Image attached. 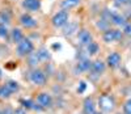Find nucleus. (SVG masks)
<instances>
[{"mask_svg":"<svg viewBox=\"0 0 131 114\" xmlns=\"http://www.w3.org/2000/svg\"><path fill=\"white\" fill-rule=\"evenodd\" d=\"M34 51V43L30 38H24L23 41H20L16 45V54L20 56V58H26L29 54H31Z\"/></svg>","mask_w":131,"mask_h":114,"instance_id":"1","label":"nucleus"},{"mask_svg":"<svg viewBox=\"0 0 131 114\" xmlns=\"http://www.w3.org/2000/svg\"><path fill=\"white\" fill-rule=\"evenodd\" d=\"M29 80L31 84H34L37 87H43L46 85L47 83V76H46V72L39 70V68H33L29 74Z\"/></svg>","mask_w":131,"mask_h":114,"instance_id":"2","label":"nucleus"},{"mask_svg":"<svg viewBox=\"0 0 131 114\" xmlns=\"http://www.w3.org/2000/svg\"><path fill=\"white\" fill-rule=\"evenodd\" d=\"M68 21H70V13H68V11H66V9L58 11V12L51 17V24L57 29H62Z\"/></svg>","mask_w":131,"mask_h":114,"instance_id":"3","label":"nucleus"},{"mask_svg":"<svg viewBox=\"0 0 131 114\" xmlns=\"http://www.w3.org/2000/svg\"><path fill=\"white\" fill-rule=\"evenodd\" d=\"M98 106L102 113H112L115 108V100L110 95H101L98 97Z\"/></svg>","mask_w":131,"mask_h":114,"instance_id":"4","label":"nucleus"},{"mask_svg":"<svg viewBox=\"0 0 131 114\" xmlns=\"http://www.w3.org/2000/svg\"><path fill=\"white\" fill-rule=\"evenodd\" d=\"M92 60L88 58V56H85V58H81L78 60V63H76L75 68H73V74L75 75H80L83 72H89L91 68H92Z\"/></svg>","mask_w":131,"mask_h":114,"instance_id":"5","label":"nucleus"},{"mask_svg":"<svg viewBox=\"0 0 131 114\" xmlns=\"http://www.w3.org/2000/svg\"><path fill=\"white\" fill-rule=\"evenodd\" d=\"M122 37H123V32H121L119 29H107L102 34V39L106 43H112V42H115V41H121Z\"/></svg>","mask_w":131,"mask_h":114,"instance_id":"6","label":"nucleus"},{"mask_svg":"<svg viewBox=\"0 0 131 114\" xmlns=\"http://www.w3.org/2000/svg\"><path fill=\"white\" fill-rule=\"evenodd\" d=\"M18 21H20V25L23 28H25V29H34L38 25V21L33 16H30L29 13H23L20 16Z\"/></svg>","mask_w":131,"mask_h":114,"instance_id":"7","label":"nucleus"},{"mask_svg":"<svg viewBox=\"0 0 131 114\" xmlns=\"http://www.w3.org/2000/svg\"><path fill=\"white\" fill-rule=\"evenodd\" d=\"M92 41H93V36H92V33H91L89 30L80 29V30L78 32V43L80 45V46L86 47Z\"/></svg>","mask_w":131,"mask_h":114,"instance_id":"8","label":"nucleus"},{"mask_svg":"<svg viewBox=\"0 0 131 114\" xmlns=\"http://www.w3.org/2000/svg\"><path fill=\"white\" fill-rule=\"evenodd\" d=\"M36 101L38 102L42 108H45V109H50V108L52 106V104H54L52 96H51L50 93H47V92H41V93L37 96Z\"/></svg>","mask_w":131,"mask_h":114,"instance_id":"9","label":"nucleus"},{"mask_svg":"<svg viewBox=\"0 0 131 114\" xmlns=\"http://www.w3.org/2000/svg\"><path fill=\"white\" fill-rule=\"evenodd\" d=\"M121 63H122V55L119 54V53L114 51V53L107 55V58H106V66L107 67L117 68V67L121 66Z\"/></svg>","mask_w":131,"mask_h":114,"instance_id":"10","label":"nucleus"},{"mask_svg":"<svg viewBox=\"0 0 131 114\" xmlns=\"http://www.w3.org/2000/svg\"><path fill=\"white\" fill-rule=\"evenodd\" d=\"M21 5L26 12H38L41 9V0H23Z\"/></svg>","mask_w":131,"mask_h":114,"instance_id":"11","label":"nucleus"},{"mask_svg":"<svg viewBox=\"0 0 131 114\" xmlns=\"http://www.w3.org/2000/svg\"><path fill=\"white\" fill-rule=\"evenodd\" d=\"M62 29H63V34L66 37H71L75 33L79 32V25H78L76 21H68Z\"/></svg>","mask_w":131,"mask_h":114,"instance_id":"12","label":"nucleus"},{"mask_svg":"<svg viewBox=\"0 0 131 114\" xmlns=\"http://www.w3.org/2000/svg\"><path fill=\"white\" fill-rule=\"evenodd\" d=\"M96 104L92 97H86L83 102V114H96Z\"/></svg>","mask_w":131,"mask_h":114,"instance_id":"13","label":"nucleus"},{"mask_svg":"<svg viewBox=\"0 0 131 114\" xmlns=\"http://www.w3.org/2000/svg\"><path fill=\"white\" fill-rule=\"evenodd\" d=\"M105 68H106V64H105L102 60L97 59V60H94V62L92 63V68H91V71H89V72H91L92 76H93V75L100 76L101 74H104Z\"/></svg>","mask_w":131,"mask_h":114,"instance_id":"14","label":"nucleus"},{"mask_svg":"<svg viewBox=\"0 0 131 114\" xmlns=\"http://www.w3.org/2000/svg\"><path fill=\"white\" fill-rule=\"evenodd\" d=\"M24 38H25V36H24L23 30L18 29V28H13L12 30L9 32V39H10V42L15 43V45H17L20 41H23Z\"/></svg>","mask_w":131,"mask_h":114,"instance_id":"15","label":"nucleus"},{"mask_svg":"<svg viewBox=\"0 0 131 114\" xmlns=\"http://www.w3.org/2000/svg\"><path fill=\"white\" fill-rule=\"evenodd\" d=\"M110 24L115 25V26H125L126 25V17L118 12H113L112 18H110Z\"/></svg>","mask_w":131,"mask_h":114,"instance_id":"16","label":"nucleus"},{"mask_svg":"<svg viewBox=\"0 0 131 114\" xmlns=\"http://www.w3.org/2000/svg\"><path fill=\"white\" fill-rule=\"evenodd\" d=\"M26 60H28V64H29L31 68H37V66L41 63V59H39L37 51H33L31 54H29V55L26 56Z\"/></svg>","mask_w":131,"mask_h":114,"instance_id":"17","label":"nucleus"},{"mask_svg":"<svg viewBox=\"0 0 131 114\" xmlns=\"http://www.w3.org/2000/svg\"><path fill=\"white\" fill-rule=\"evenodd\" d=\"M81 3V0H62L60 2V8L66 9V11H70L71 8L78 7Z\"/></svg>","mask_w":131,"mask_h":114,"instance_id":"18","label":"nucleus"},{"mask_svg":"<svg viewBox=\"0 0 131 114\" xmlns=\"http://www.w3.org/2000/svg\"><path fill=\"white\" fill-rule=\"evenodd\" d=\"M12 95H13V92L10 90L8 87H7V84L4 83V84H0V98H3V100H8V98H10L12 97Z\"/></svg>","mask_w":131,"mask_h":114,"instance_id":"19","label":"nucleus"},{"mask_svg":"<svg viewBox=\"0 0 131 114\" xmlns=\"http://www.w3.org/2000/svg\"><path fill=\"white\" fill-rule=\"evenodd\" d=\"M37 53H38V56H39L41 62H47V60L51 59V54L46 47H41L39 50H37Z\"/></svg>","mask_w":131,"mask_h":114,"instance_id":"20","label":"nucleus"},{"mask_svg":"<svg viewBox=\"0 0 131 114\" xmlns=\"http://www.w3.org/2000/svg\"><path fill=\"white\" fill-rule=\"evenodd\" d=\"M9 22H10V13L5 9L0 11V25H7L8 26Z\"/></svg>","mask_w":131,"mask_h":114,"instance_id":"21","label":"nucleus"},{"mask_svg":"<svg viewBox=\"0 0 131 114\" xmlns=\"http://www.w3.org/2000/svg\"><path fill=\"white\" fill-rule=\"evenodd\" d=\"M85 49H86V54L88 55H96L98 51H100V46H98V43L94 42V41H92Z\"/></svg>","mask_w":131,"mask_h":114,"instance_id":"22","label":"nucleus"},{"mask_svg":"<svg viewBox=\"0 0 131 114\" xmlns=\"http://www.w3.org/2000/svg\"><path fill=\"white\" fill-rule=\"evenodd\" d=\"M18 102H20V106H23L24 109H26V110H33V106H34V102H36V101L29 100V98H21Z\"/></svg>","mask_w":131,"mask_h":114,"instance_id":"23","label":"nucleus"},{"mask_svg":"<svg viewBox=\"0 0 131 114\" xmlns=\"http://www.w3.org/2000/svg\"><path fill=\"white\" fill-rule=\"evenodd\" d=\"M96 26L100 29V30H107V29H110V22H109L107 20H105V18H100L97 22H96Z\"/></svg>","mask_w":131,"mask_h":114,"instance_id":"24","label":"nucleus"},{"mask_svg":"<svg viewBox=\"0 0 131 114\" xmlns=\"http://www.w3.org/2000/svg\"><path fill=\"white\" fill-rule=\"evenodd\" d=\"M5 84H7V87L12 90L13 93H17L18 90L21 89V87H20V84L16 81V80H8V81H5Z\"/></svg>","mask_w":131,"mask_h":114,"instance_id":"25","label":"nucleus"},{"mask_svg":"<svg viewBox=\"0 0 131 114\" xmlns=\"http://www.w3.org/2000/svg\"><path fill=\"white\" fill-rule=\"evenodd\" d=\"M9 37V30L7 28V25H0V38L5 39Z\"/></svg>","mask_w":131,"mask_h":114,"instance_id":"26","label":"nucleus"},{"mask_svg":"<svg viewBox=\"0 0 131 114\" xmlns=\"http://www.w3.org/2000/svg\"><path fill=\"white\" fill-rule=\"evenodd\" d=\"M123 113L125 114H131V97L125 102V105H123Z\"/></svg>","mask_w":131,"mask_h":114,"instance_id":"27","label":"nucleus"},{"mask_svg":"<svg viewBox=\"0 0 131 114\" xmlns=\"http://www.w3.org/2000/svg\"><path fill=\"white\" fill-rule=\"evenodd\" d=\"M122 32H123L125 36H127V37L131 38V22H126V25L123 26Z\"/></svg>","mask_w":131,"mask_h":114,"instance_id":"28","label":"nucleus"},{"mask_svg":"<svg viewBox=\"0 0 131 114\" xmlns=\"http://www.w3.org/2000/svg\"><path fill=\"white\" fill-rule=\"evenodd\" d=\"M85 89H86V83L85 81H80L79 83V87H78V93L79 95H83L85 92Z\"/></svg>","mask_w":131,"mask_h":114,"instance_id":"29","label":"nucleus"},{"mask_svg":"<svg viewBox=\"0 0 131 114\" xmlns=\"http://www.w3.org/2000/svg\"><path fill=\"white\" fill-rule=\"evenodd\" d=\"M128 2H130V0H114V3H115V5H118V7H122V5H126V4H128Z\"/></svg>","mask_w":131,"mask_h":114,"instance_id":"30","label":"nucleus"},{"mask_svg":"<svg viewBox=\"0 0 131 114\" xmlns=\"http://www.w3.org/2000/svg\"><path fill=\"white\" fill-rule=\"evenodd\" d=\"M2 114H15V109L7 106L5 109H3V110H2Z\"/></svg>","mask_w":131,"mask_h":114,"instance_id":"31","label":"nucleus"},{"mask_svg":"<svg viewBox=\"0 0 131 114\" xmlns=\"http://www.w3.org/2000/svg\"><path fill=\"white\" fill-rule=\"evenodd\" d=\"M26 109H24L23 106H20V108H17V109H15V114H26Z\"/></svg>","mask_w":131,"mask_h":114,"instance_id":"32","label":"nucleus"},{"mask_svg":"<svg viewBox=\"0 0 131 114\" xmlns=\"http://www.w3.org/2000/svg\"><path fill=\"white\" fill-rule=\"evenodd\" d=\"M60 47H62L60 43H54V45H52V49H54V50H60Z\"/></svg>","mask_w":131,"mask_h":114,"instance_id":"33","label":"nucleus"},{"mask_svg":"<svg viewBox=\"0 0 131 114\" xmlns=\"http://www.w3.org/2000/svg\"><path fill=\"white\" fill-rule=\"evenodd\" d=\"M3 77V71H2V68H0V79Z\"/></svg>","mask_w":131,"mask_h":114,"instance_id":"34","label":"nucleus"},{"mask_svg":"<svg viewBox=\"0 0 131 114\" xmlns=\"http://www.w3.org/2000/svg\"><path fill=\"white\" fill-rule=\"evenodd\" d=\"M115 114H125V113H121V111H118V113H115Z\"/></svg>","mask_w":131,"mask_h":114,"instance_id":"35","label":"nucleus"},{"mask_svg":"<svg viewBox=\"0 0 131 114\" xmlns=\"http://www.w3.org/2000/svg\"><path fill=\"white\" fill-rule=\"evenodd\" d=\"M96 114H104V113H102V111H101V113H96Z\"/></svg>","mask_w":131,"mask_h":114,"instance_id":"36","label":"nucleus"},{"mask_svg":"<svg viewBox=\"0 0 131 114\" xmlns=\"http://www.w3.org/2000/svg\"><path fill=\"white\" fill-rule=\"evenodd\" d=\"M128 4H131V0H130V2H128Z\"/></svg>","mask_w":131,"mask_h":114,"instance_id":"37","label":"nucleus"},{"mask_svg":"<svg viewBox=\"0 0 131 114\" xmlns=\"http://www.w3.org/2000/svg\"><path fill=\"white\" fill-rule=\"evenodd\" d=\"M0 114H2V110H0Z\"/></svg>","mask_w":131,"mask_h":114,"instance_id":"38","label":"nucleus"}]
</instances>
